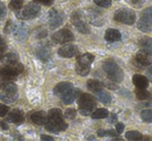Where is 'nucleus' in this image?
Here are the masks:
<instances>
[{
  "instance_id": "39448f33",
  "label": "nucleus",
  "mask_w": 152,
  "mask_h": 141,
  "mask_svg": "<svg viewBox=\"0 0 152 141\" xmlns=\"http://www.w3.org/2000/svg\"><path fill=\"white\" fill-rule=\"evenodd\" d=\"M114 19L117 22H121L126 25H132L135 22V14L132 9H120L116 11L114 15Z\"/></svg>"
},
{
  "instance_id": "1a4fd4ad",
  "label": "nucleus",
  "mask_w": 152,
  "mask_h": 141,
  "mask_svg": "<svg viewBox=\"0 0 152 141\" xmlns=\"http://www.w3.org/2000/svg\"><path fill=\"white\" fill-rule=\"evenodd\" d=\"M52 40L56 44H66L74 40V35L69 29H61L53 33Z\"/></svg>"
},
{
  "instance_id": "e433bc0d",
  "label": "nucleus",
  "mask_w": 152,
  "mask_h": 141,
  "mask_svg": "<svg viewBox=\"0 0 152 141\" xmlns=\"http://www.w3.org/2000/svg\"><path fill=\"white\" fill-rule=\"evenodd\" d=\"M7 15V7L4 3L0 2V20L3 19Z\"/></svg>"
},
{
  "instance_id": "a211bd4d",
  "label": "nucleus",
  "mask_w": 152,
  "mask_h": 141,
  "mask_svg": "<svg viewBox=\"0 0 152 141\" xmlns=\"http://www.w3.org/2000/svg\"><path fill=\"white\" fill-rule=\"evenodd\" d=\"M105 40L107 42H118L121 40V33L117 29H107L105 31Z\"/></svg>"
},
{
  "instance_id": "20e7f679",
  "label": "nucleus",
  "mask_w": 152,
  "mask_h": 141,
  "mask_svg": "<svg viewBox=\"0 0 152 141\" xmlns=\"http://www.w3.org/2000/svg\"><path fill=\"white\" fill-rule=\"evenodd\" d=\"M96 108L95 98L88 93H83L78 98V111L85 116L91 115Z\"/></svg>"
},
{
  "instance_id": "4468645a",
  "label": "nucleus",
  "mask_w": 152,
  "mask_h": 141,
  "mask_svg": "<svg viewBox=\"0 0 152 141\" xmlns=\"http://www.w3.org/2000/svg\"><path fill=\"white\" fill-rule=\"evenodd\" d=\"M135 60L142 67H147V65L151 64V60H150V55L144 50H141L137 55H135Z\"/></svg>"
},
{
  "instance_id": "37998d69",
  "label": "nucleus",
  "mask_w": 152,
  "mask_h": 141,
  "mask_svg": "<svg viewBox=\"0 0 152 141\" xmlns=\"http://www.w3.org/2000/svg\"><path fill=\"white\" fill-rule=\"evenodd\" d=\"M41 139H42V140H46V141H53L54 140L53 137L47 136V135H42V136H41Z\"/></svg>"
},
{
  "instance_id": "473e14b6",
  "label": "nucleus",
  "mask_w": 152,
  "mask_h": 141,
  "mask_svg": "<svg viewBox=\"0 0 152 141\" xmlns=\"http://www.w3.org/2000/svg\"><path fill=\"white\" fill-rule=\"evenodd\" d=\"M76 114H77V111H76L75 109H73V108H70V109H67L65 112V117L67 118V119H74V118L76 117Z\"/></svg>"
},
{
  "instance_id": "bb28decb",
  "label": "nucleus",
  "mask_w": 152,
  "mask_h": 141,
  "mask_svg": "<svg viewBox=\"0 0 152 141\" xmlns=\"http://www.w3.org/2000/svg\"><path fill=\"white\" fill-rule=\"evenodd\" d=\"M96 95H97L98 100L104 104H110V102H112V98H110V95H108V93L104 91L103 89L100 90V91H98V93H96Z\"/></svg>"
},
{
  "instance_id": "6e6d98bb",
  "label": "nucleus",
  "mask_w": 152,
  "mask_h": 141,
  "mask_svg": "<svg viewBox=\"0 0 152 141\" xmlns=\"http://www.w3.org/2000/svg\"><path fill=\"white\" fill-rule=\"evenodd\" d=\"M152 67V63H151V67Z\"/></svg>"
},
{
  "instance_id": "b1692460",
  "label": "nucleus",
  "mask_w": 152,
  "mask_h": 141,
  "mask_svg": "<svg viewBox=\"0 0 152 141\" xmlns=\"http://www.w3.org/2000/svg\"><path fill=\"white\" fill-rule=\"evenodd\" d=\"M76 73L80 76H87L89 75L90 71H91V65H85V64H80V63H77L76 62Z\"/></svg>"
},
{
  "instance_id": "c756f323",
  "label": "nucleus",
  "mask_w": 152,
  "mask_h": 141,
  "mask_svg": "<svg viewBox=\"0 0 152 141\" xmlns=\"http://www.w3.org/2000/svg\"><path fill=\"white\" fill-rule=\"evenodd\" d=\"M5 60H7V64L14 65L18 63L19 57H18V55L16 54V53H7V56H5Z\"/></svg>"
},
{
  "instance_id": "412c9836",
  "label": "nucleus",
  "mask_w": 152,
  "mask_h": 141,
  "mask_svg": "<svg viewBox=\"0 0 152 141\" xmlns=\"http://www.w3.org/2000/svg\"><path fill=\"white\" fill-rule=\"evenodd\" d=\"M87 85H88V88L94 93H98V91L103 89V83H101L98 80H89Z\"/></svg>"
},
{
  "instance_id": "f03ea898",
  "label": "nucleus",
  "mask_w": 152,
  "mask_h": 141,
  "mask_svg": "<svg viewBox=\"0 0 152 141\" xmlns=\"http://www.w3.org/2000/svg\"><path fill=\"white\" fill-rule=\"evenodd\" d=\"M0 100L4 103H14L18 98V89L14 83L9 80H2L0 82Z\"/></svg>"
},
{
  "instance_id": "c03bdc74",
  "label": "nucleus",
  "mask_w": 152,
  "mask_h": 141,
  "mask_svg": "<svg viewBox=\"0 0 152 141\" xmlns=\"http://www.w3.org/2000/svg\"><path fill=\"white\" fill-rule=\"evenodd\" d=\"M147 79L152 82V67H149V69L147 71Z\"/></svg>"
},
{
  "instance_id": "7ed1b4c3",
  "label": "nucleus",
  "mask_w": 152,
  "mask_h": 141,
  "mask_svg": "<svg viewBox=\"0 0 152 141\" xmlns=\"http://www.w3.org/2000/svg\"><path fill=\"white\" fill-rule=\"evenodd\" d=\"M102 69H103L107 78L114 82H121L124 78L123 71L114 60H110V59L105 60L102 64Z\"/></svg>"
},
{
  "instance_id": "f8f14e48",
  "label": "nucleus",
  "mask_w": 152,
  "mask_h": 141,
  "mask_svg": "<svg viewBox=\"0 0 152 141\" xmlns=\"http://www.w3.org/2000/svg\"><path fill=\"white\" fill-rule=\"evenodd\" d=\"M49 17H50V20H49V25H50V28H52V29H55V28L59 27V26L63 24V22H64L63 16H61V14L57 13L55 9L50 11V15H49Z\"/></svg>"
},
{
  "instance_id": "cd10ccee",
  "label": "nucleus",
  "mask_w": 152,
  "mask_h": 141,
  "mask_svg": "<svg viewBox=\"0 0 152 141\" xmlns=\"http://www.w3.org/2000/svg\"><path fill=\"white\" fill-rule=\"evenodd\" d=\"M135 97L140 101H144V100H148L150 97V93L146 90V88H137L135 90Z\"/></svg>"
},
{
  "instance_id": "58836bf2",
  "label": "nucleus",
  "mask_w": 152,
  "mask_h": 141,
  "mask_svg": "<svg viewBox=\"0 0 152 141\" xmlns=\"http://www.w3.org/2000/svg\"><path fill=\"white\" fill-rule=\"evenodd\" d=\"M32 1H34L37 3H43L45 5H50L53 2V0H32Z\"/></svg>"
},
{
  "instance_id": "ea45409f",
  "label": "nucleus",
  "mask_w": 152,
  "mask_h": 141,
  "mask_svg": "<svg viewBox=\"0 0 152 141\" xmlns=\"http://www.w3.org/2000/svg\"><path fill=\"white\" fill-rule=\"evenodd\" d=\"M7 49V44H5L4 40L0 36V51H5Z\"/></svg>"
},
{
  "instance_id": "c9c22d12",
  "label": "nucleus",
  "mask_w": 152,
  "mask_h": 141,
  "mask_svg": "<svg viewBox=\"0 0 152 141\" xmlns=\"http://www.w3.org/2000/svg\"><path fill=\"white\" fill-rule=\"evenodd\" d=\"M10 111L9 106L4 105V104H0V117H3L5 116Z\"/></svg>"
},
{
  "instance_id": "8fccbe9b",
  "label": "nucleus",
  "mask_w": 152,
  "mask_h": 141,
  "mask_svg": "<svg viewBox=\"0 0 152 141\" xmlns=\"http://www.w3.org/2000/svg\"><path fill=\"white\" fill-rule=\"evenodd\" d=\"M142 1H143V0H130V2L132 3V4H134V5L140 4V3H141Z\"/></svg>"
},
{
  "instance_id": "423d86ee",
  "label": "nucleus",
  "mask_w": 152,
  "mask_h": 141,
  "mask_svg": "<svg viewBox=\"0 0 152 141\" xmlns=\"http://www.w3.org/2000/svg\"><path fill=\"white\" fill-rule=\"evenodd\" d=\"M22 67L21 64L17 63V64H7L5 67H2L0 69V78L2 80H11V79H15L20 73L22 72Z\"/></svg>"
},
{
  "instance_id": "a878e982",
  "label": "nucleus",
  "mask_w": 152,
  "mask_h": 141,
  "mask_svg": "<svg viewBox=\"0 0 152 141\" xmlns=\"http://www.w3.org/2000/svg\"><path fill=\"white\" fill-rule=\"evenodd\" d=\"M91 116L93 119H101V118H105L108 116V111H107V109H103V108L94 110V111L92 112Z\"/></svg>"
},
{
  "instance_id": "9d476101",
  "label": "nucleus",
  "mask_w": 152,
  "mask_h": 141,
  "mask_svg": "<svg viewBox=\"0 0 152 141\" xmlns=\"http://www.w3.org/2000/svg\"><path fill=\"white\" fill-rule=\"evenodd\" d=\"M78 48L74 45H66V46H63L58 49V55L61 57H65V58H71V57L78 55Z\"/></svg>"
},
{
  "instance_id": "2f4dec72",
  "label": "nucleus",
  "mask_w": 152,
  "mask_h": 141,
  "mask_svg": "<svg viewBox=\"0 0 152 141\" xmlns=\"http://www.w3.org/2000/svg\"><path fill=\"white\" fill-rule=\"evenodd\" d=\"M22 7H23V0H11L10 2V7L14 11H18L22 9Z\"/></svg>"
},
{
  "instance_id": "4be33fe9",
  "label": "nucleus",
  "mask_w": 152,
  "mask_h": 141,
  "mask_svg": "<svg viewBox=\"0 0 152 141\" xmlns=\"http://www.w3.org/2000/svg\"><path fill=\"white\" fill-rule=\"evenodd\" d=\"M94 55L91 53H86L83 55L77 57V63H80V64H85V65H91V63L94 61Z\"/></svg>"
},
{
  "instance_id": "4c0bfd02",
  "label": "nucleus",
  "mask_w": 152,
  "mask_h": 141,
  "mask_svg": "<svg viewBox=\"0 0 152 141\" xmlns=\"http://www.w3.org/2000/svg\"><path fill=\"white\" fill-rule=\"evenodd\" d=\"M116 131L119 133V134H121V133L124 131V124H122V122H118L116 126Z\"/></svg>"
},
{
  "instance_id": "6e6552de",
  "label": "nucleus",
  "mask_w": 152,
  "mask_h": 141,
  "mask_svg": "<svg viewBox=\"0 0 152 141\" xmlns=\"http://www.w3.org/2000/svg\"><path fill=\"white\" fill-rule=\"evenodd\" d=\"M40 5L37 3H29L27 4L20 14H17V16L20 19L23 20H30L36 18L40 13Z\"/></svg>"
},
{
  "instance_id": "7c9ffc66",
  "label": "nucleus",
  "mask_w": 152,
  "mask_h": 141,
  "mask_svg": "<svg viewBox=\"0 0 152 141\" xmlns=\"http://www.w3.org/2000/svg\"><path fill=\"white\" fill-rule=\"evenodd\" d=\"M141 118L144 122H152V109L143 110L141 113Z\"/></svg>"
},
{
  "instance_id": "ddd939ff",
  "label": "nucleus",
  "mask_w": 152,
  "mask_h": 141,
  "mask_svg": "<svg viewBox=\"0 0 152 141\" xmlns=\"http://www.w3.org/2000/svg\"><path fill=\"white\" fill-rule=\"evenodd\" d=\"M7 120L10 122H13L16 124H20L23 122L24 120V114L21 110L19 109H14L9 112L7 114Z\"/></svg>"
},
{
  "instance_id": "5701e85b",
  "label": "nucleus",
  "mask_w": 152,
  "mask_h": 141,
  "mask_svg": "<svg viewBox=\"0 0 152 141\" xmlns=\"http://www.w3.org/2000/svg\"><path fill=\"white\" fill-rule=\"evenodd\" d=\"M140 46L142 47V50L147 52L152 56V38H144L140 42Z\"/></svg>"
},
{
  "instance_id": "a19ab883",
  "label": "nucleus",
  "mask_w": 152,
  "mask_h": 141,
  "mask_svg": "<svg viewBox=\"0 0 152 141\" xmlns=\"http://www.w3.org/2000/svg\"><path fill=\"white\" fill-rule=\"evenodd\" d=\"M119 133L118 132H115L113 130H110V131H106V136H112V137H116L118 136Z\"/></svg>"
},
{
  "instance_id": "dca6fc26",
  "label": "nucleus",
  "mask_w": 152,
  "mask_h": 141,
  "mask_svg": "<svg viewBox=\"0 0 152 141\" xmlns=\"http://www.w3.org/2000/svg\"><path fill=\"white\" fill-rule=\"evenodd\" d=\"M73 87V84L70 82H61L58 83L56 86L53 88V93H54L55 95H58V97H61L64 93H67L69 89H71Z\"/></svg>"
},
{
  "instance_id": "79ce46f5",
  "label": "nucleus",
  "mask_w": 152,
  "mask_h": 141,
  "mask_svg": "<svg viewBox=\"0 0 152 141\" xmlns=\"http://www.w3.org/2000/svg\"><path fill=\"white\" fill-rule=\"evenodd\" d=\"M11 25H12V21L11 20H9L7 23V25H5L4 27V32L5 33H7V32H10V30H11Z\"/></svg>"
},
{
  "instance_id": "864d4df0",
  "label": "nucleus",
  "mask_w": 152,
  "mask_h": 141,
  "mask_svg": "<svg viewBox=\"0 0 152 141\" xmlns=\"http://www.w3.org/2000/svg\"><path fill=\"white\" fill-rule=\"evenodd\" d=\"M88 139H89V140H93L94 137H89V138H88Z\"/></svg>"
},
{
  "instance_id": "49530a36",
  "label": "nucleus",
  "mask_w": 152,
  "mask_h": 141,
  "mask_svg": "<svg viewBox=\"0 0 152 141\" xmlns=\"http://www.w3.org/2000/svg\"><path fill=\"white\" fill-rule=\"evenodd\" d=\"M0 127H1L3 130H7V129H9V126H7V124L3 121V120H0Z\"/></svg>"
},
{
  "instance_id": "2eb2a0df",
  "label": "nucleus",
  "mask_w": 152,
  "mask_h": 141,
  "mask_svg": "<svg viewBox=\"0 0 152 141\" xmlns=\"http://www.w3.org/2000/svg\"><path fill=\"white\" fill-rule=\"evenodd\" d=\"M30 119L36 124L42 126L47 121V114L44 111H36L30 115Z\"/></svg>"
},
{
  "instance_id": "393cba45",
  "label": "nucleus",
  "mask_w": 152,
  "mask_h": 141,
  "mask_svg": "<svg viewBox=\"0 0 152 141\" xmlns=\"http://www.w3.org/2000/svg\"><path fill=\"white\" fill-rule=\"evenodd\" d=\"M14 32H15V36L19 40H23L27 35V31L24 25H18L14 28Z\"/></svg>"
},
{
  "instance_id": "f704fd0d",
  "label": "nucleus",
  "mask_w": 152,
  "mask_h": 141,
  "mask_svg": "<svg viewBox=\"0 0 152 141\" xmlns=\"http://www.w3.org/2000/svg\"><path fill=\"white\" fill-rule=\"evenodd\" d=\"M142 17L145 18L147 21H149L150 23L152 24V7L146 9L145 11L143 12V16H142Z\"/></svg>"
},
{
  "instance_id": "9b49d317",
  "label": "nucleus",
  "mask_w": 152,
  "mask_h": 141,
  "mask_svg": "<svg viewBox=\"0 0 152 141\" xmlns=\"http://www.w3.org/2000/svg\"><path fill=\"white\" fill-rule=\"evenodd\" d=\"M79 93H80L79 89H76V88H74V87H72L71 89H69L67 93L61 95V101H63L64 104H67V105L68 104H72L77 98H78Z\"/></svg>"
},
{
  "instance_id": "72a5a7b5",
  "label": "nucleus",
  "mask_w": 152,
  "mask_h": 141,
  "mask_svg": "<svg viewBox=\"0 0 152 141\" xmlns=\"http://www.w3.org/2000/svg\"><path fill=\"white\" fill-rule=\"evenodd\" d=\"M95 4L101 7H110L112 5V0H93Z\"/></svg>"
},
{
  "instance_id": "f3484780",
  "label": "nucleus",
  "mask_w": 152,
  "mask_h": 141,
  "mask_svg": "<svg viewBox=\"0 0 152 141\" xmlns=\"http://www.w3.org/2000/svg\"><path fill=\"white\" fill-rule=\"evenodd\" d=\"M132 82L137 88H147L149 85V80L147 79V77L142 75H134L132 78Z\"/></svg>"
},
{
  "instance_id": "09e8293b",
  "label": "nucleus",
  "mask_w": 152,
  "mask_h": 141,
  "mask_svg": "<svg viewBox=\"0 0 152 141\" xmlns=\"http://www.w3.org/2000/svg\"><path fill=\"white\" fill-rule=\"evenodd\" d=\"M116 119H117V115H116V114H114V113H113L112 115H110V122H114V121H116Z\"/></svg>"
},
{
  "instance_id": "c85d7f7f",
  "label": "nucleus",
  "mask_w": 152,
  "mask_h": 141,
  "mask_svg": "<svg viewBox=\"0 0 152 141\" xmlns=\"http://www.w3.org/2000/svg\"><path fill=\"white\" fill-rule=\"evenodd\" d=\"M125 136L128 140H143V135L137 131H129L126 133Z\"/></svg>"
},
{
  "instance_id": "3c124183",
  "label": "nucleus",
  "mask_w": 152,
  "mask_h": 141,
  "mask_svg": "<svg viewBox=\"0 0 152 141\" xmlns=\"http://www.w3.org/2000/svg\"><path fill=\"white\" fill-rule=\"evenodd\" d=\"M3 52H4V51H0V60L4 58V53Z\"/></svg>"
},
{
  "instance_id": "f257e3e1",
  "label": "nucleus",
  "mask_w": 152,
  "mask_h": 141,
  "mask_svg": "<svg viewBox=\"0 0 152 141\" xmlns=\"http://www.w3.org/2000/svg\"><path fill=\"white\" fill-rule=\"evenodd\" d=\"M47 131L52 133H58L65 131L68 128V124L64 120V115L59 109H51L47 114V121L45 122Z\"/></svg>"
},
{
  "instance_id": "603ef678",
  "label": "nucleus",
  "mask_w": 152,
  "mask_h": 141,
  "mask_svg": "<svg viewBox=\"0 0 152 141\" xmlns=\"http://www.w3.org/2000/svg\"><path fill=\"white\" fill-rule=\"evenodd\" d=\"M143 140H151V138H150V137H144L143 136Z\"/></svg>"
},
{
  "instance_id": "de8ad7c7",
  "label": "nucleus",
  "mask_w": 152,
  "mask_h": 141,
  "mask_svg": "<svg viewBox=\"0 0 152 141\" xmlns=\"http://www.w3.org/2000/svg\"><path fill=\"white\" fill-rule=\"evenodd\" d=\"M106 85H107V87L108 88H110V89H117L118 87H117V85L116 84H113V83H105Z\"/></svg>"
},
{
  "instance_id": "5fc2aeb1",
  "label": "nucleus",
  "mask_w": 152,
  "mask_h": 141,
  "mask_svg": "<svg viewBox=\"0 0 152 141\" xmlns=\"http://www.w3.org/2000/svg\"><path fill=\"white\" fill-rule=\"evenodd\" d=\"M149 99H150V100H151V101H152V93H150V97H149Z\"/></svg>"
},
{
  "instance_id": "0eeeda50",
  "label": "nucleus",
  "mask_w": 152,
  "mask_h": 141,
  "mask_svg": "<svg viewBox=\"0 0 152 141\" xmlns=\"http://www.w3.org/2000/svg\"><path fill=\"white\" fill-rule=\"evenodd\" d=\"M71 22L76 27V29L78 30L79 32H81V33H89L90 32V28L88 27L87 23L85 21V18H83V15L80 11H76L72 14Z\"/></svg>"
},
{
  "instance_id": "a18cd8bd",
  "label": "nucleus",
  "mask_w": 152,
  "mask_h": 141,
  "mask_svg": "<svg viewBox=\"0 0 152 141\" xmlns=\"http://www.w3.org/2000/svg\"><path fill=\"white\" fill-rule=\"evenodd\" d=\"M97 135L99 137H105L106 136V131H104V130H102V129H100V130H98Z\"/></svg>"
},
{
  "instance_id": "6ab92c4d",
  "label": "nucleus",
  "mask_w": 152,
  "mask_h": 141,
  "mask_svg": "<svg viewBox=\"0 0 152 141\" xmlns=\"http://www.w3.org/2000/svg\"><path fill=\"white\" fill-rule=\"evenodd\" d=\"M36 55L38 56L39 59H41L42 61H47L50 57V51L46 48V47H39L36 51Z\"/></svg>"
},
{
  "instance_id": "aec40b11",
  "label": "nucleus",
  "mask_w": 152,
  "mask_h": 141,
  "mask_svg": "<svg viewBox=\"0 0 152 141\" xmlns=\"http://www.w3.org/2000/svg\"><path fill=\"white\" fill-rule=\"evenodd\" d=\"M137 28L143 32H151L152 31V24L149 21L142 17L137 21Z\"/></svg>"
}]
</instances>
